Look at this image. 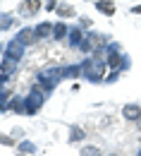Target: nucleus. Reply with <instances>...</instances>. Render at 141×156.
I'll return each mask as SVG.
<instances>
[{"label":"nucleus","mask_w":141,"mask_h":156,"mask_svg":"<svg viewBox=\"0 0 141 156\" xmlns=\"http://www.w3.org/2000/svg\"><path fill=\"white\" fill-rule=\"evenodd\" d=\"M129 15H134V17H141V2H134V5L129 7Z\"/></svg>","instance_id":"29"},{"label":"nucleus","mask_w":141,"mask_h":156,"mask_svg":"<svg viewBox=\"0 0 141 156\" xmlns=\"http://www.w3.org/2000/svg\"><path fill=\"white\" fill-rule=\"evenodd\" d=\"M15 156H26V154H22V151H15Z\"/></svg>","instance_id":"34"},{"label":"nucleus","mask_w":141,"mask_h":156,"mask_svg":"<svg viewBox=\"0 0 141 156\" xmlns=\"http://www.w3.org/2000/svg\"><path fill=\"white\" fill-rule=\"evenodd\" d=\"M117 70H120V72H129V70H132V55H129L127 51L122 53V58H120V65H117Z\"/></svg>","instance_id":"22"},{"label":"nucleus","mask_w":141,"mask_h":156,"mask_svg":"<svg viewBox=\"0 0 141 156\" xmlns=\"http://www.w3.org/2000/svg\"><path fill=\"white\" fill-rule=\"evenodd\" d=\"M120 115H122L124 122H129V125H134V127H141V103H136V101L124 103Z\"/></svg>","instance_id":"6"},{"label":"nucleus","mask_w":141,"mask_h":156,"mask_svg":"<svg viewBox=\"0 0 141 156\" xmlns=\"http://www.w3.org/2000/svg\"><path fill=\"white\" fill-rule=\"evenodd\" d=\"M65 82H79L81 79V62H62Z\"/></svg>","instance_id":"16"},{"label":"nucleus","mask_w":141,"mask_h":156,"mask_svg":"<svg viewBox=\"0 0 141 156\" xmlns=\"http://www.w3.org/2000/svg\"><path fill=\"white\" fill-rule=\"evenodd\" d=\"M7 106H10V113H12V115L26 118V103H24V94H12V98L7 101Z\"/></svg>","instance_id":"17"},{"label":"nucleus","mask_w":141,"mask_h":156,"mask_svg":"<svg viewBox=\"0 0 141 156\" xmlns=\"http://www.w3.org/2000/svg\"><path fill=\"white\" fill-rule=\"evenodd\" d=\"M2 53H5V41L0 39V58H2Z\"/></svg>","instance_id":"32"},{"label":"nucleus","mask_w":141,"mask_h":156,"mask_svg":"<svg viewBox=\"0 0 141 156\" xmlns=\"http://www.w3.org/2000/svg\"><path fill=\"white\" fill-rule=\"evenodd\" d=\"M55 15H58V20H65V22L77 20V17H79V15H77V7H74L69 0H60V5H58V10H55Z\"/></svg>","instance_id":"13"},{"label":"nucleus","mask_w":141,"mask_h":156,"mask_svg":"<svg viewBox=\"0 0 141 156\" xmlns=\"http://www.w3.org/2000/svg\"><path fill=\"white\" fill-rule=\"evenodd\" d=\"M69 24L72 22H65V20H55V24H53V43H65V39H67V34H69Z\"/></svg>","instance_id":"14"},{"label":"nucleus","mask_w":141,"mask_h":156,"mask_svg":"<svg viewBox=\"0 0 141 156\" xmlns=\"http://www.w3.org/2000/svg\"><path fill=\"white\" fill-rule=\"evenodd\" d=\"M86 36V31L81 29L77 22H72L69 24V34H67V39H65V46H67V51H74V53H79V46L81 41Z\"/></svg>","instance_id":"8"},{"label":"nucleus","mask_w":141,"mask_h":156,"mask_svg":"<svg viewBox=\"0 0 141 156\" xmlns=\"http://www.w3.org/2000/svg\"><path fill=\"white\" fill-rule=\"evenodd\" d=\"M93 7H96V12H98V15H103L105 20L115 17V12H117L115 0H93Z\"/></svg>","instance_id":"15"},{"label":"nucleus","mask_w":141,"mask_h":156,"mask_svg":"<svg viewBox=\"0 0 141 156\" xmlns=\"http://www.w3.org/2000/svg\"><path fill=\"white\" fill-rule=\"evenodd\" d=\"M122 75H124V72H120V70H108V75H105V84H115V82H120Z\"/></svg>","instance_id":"24"},{"label":"nucleus","mask_w":141,"mask_h":156,"mask_svg":"<svg viewBox=\"0 0 141 156\" xmlns=\"http://www.w3.org/2000/svg\"><path fill=\"white\" fill-rule=\"evenodd\" d=\"M19 65H22V62H15V60H7V58H0V72H5V75H10V77H17Z\"/></svg>","instance_id":"19"},{"label":"nucleus","mask_w":141,"mask_h":156,"mask_svg":"<svg viewBox=\"0 0 141 156\" xmlns=\"http://www.w3.org/2000/svg\"><path fill=\"white\" fill-rule=\"evenodd\" d=\"M17 41H22L26 48H31V46H36L39 41H36V31H34V24H22L19 29H15V34H12Z\"/></svg>","instance_id":"9"},{"label":"nucleus","mask_w":141,"mask_h":156,"mask_svg":"<svg viewBox=\"0 0 141 156\" xmlns=\"http://www.w3.org/2000/svg\"><path fill=\"white\" fill-rule=\"evenodd\" d=\"M12 94H15V89H12V87H2V89H0V103L10 101V98H12Z\"/></svg>","instance_id":"25"},{"label":"nucleus","mask_w":141,"mask_h":156,"mask_svg":"<svg viewBox=\"0 0 141 156\" xmlns=\"http://www.w3.org/2000/svg\"><path fill=\"white\" fill-rule=\"evenodd\" d=\"M24 103H26V118H36L45 108V103H48V94L41 89L39 84H29V91L24 94Z\"/></svg>","instance_id":"3"},{"label":"nucleus","mask_w":141,"mask_h":156,"mask_svg":"<svg viewBox=\"0 0 141 156\" xmlns=\"http://www.w3.org/2000/svg\"><path fill=\"white\" fill-rule=\"evenodd\" d=\"M79 62H81V82L96 84V87L105 84V75H108V62H105V58L84 55Z\"/></svg>","instance_id":"2"},{"label":"nucleus","mask_w":141,"mask_h":156,"mask_svg":"<svg viewBox=\"0 0 141 156\" xmlns=\"http://www.w3.org/2000/svg\"><path fill=\"white\" fill-rule=\"evenodd\" d=\"M19 17L17 12H0V34H7L12 29H19Z\"/></svg>","instance_id":"12"},{"label":"nucleus","mask_w":141,"mask_h":156,"mask_svg":"<svg viewBox=\"0 0 141 156\" xmlns=\"http://www.w3.org/2000/svg\"><path fill=\"white\" fill-rule=\"evenodd\" d=\"M34 84H39L41 89L48 94V98L53 96L55 91H58V87H60L62 82H65V75H62V65H45V67H41L34 72V79H31Z\"/></svg>","instance_id":"1"},{"label":"nucleus","mask_w":141,"mask_h":156,"mask_svg":"<svg viewBox=\"0 0 141 156\" xmlns=\"http://www.w3.org/2000/svg\"><path fill=\"white\" fill-rule=\"evenodd\" d=\"M10 135H12L15 139H17V142H19V139H24V137H26V130L17 125V127H12V130H10Z\"/></svg>","instance_id":"26"},{"label":"nucleus","mask_w":141,"mask_h":156,"mask_svg":"<svg viewBox=\"0 0 141 156\" xmlns=\"http://www.w3.org/2000/svg\"><path fill=\"white\" fill-rule=\"evenodd\" d=\"M134 156H141V139H139V144H136V151H134Z\"/></svg>","instance_id":"33"},{"label":"nucleus","mask_w":141,"mask_h":156,"mask_svg":"<svg viewBox=\"0 0 141 156\" xmlns=\"http://www.w3.org/2000/svg\"><path fill=\"white\" fill-rule=\"evenodd\" d=\"M103 156H124V154H122V151H117V149H115V151H108V154H103Z\"/></svg>","instance_id":"31"},{"label":"nucleus","mask_w":141,"mask_h":156,"mask_svg":"<svg viewBox=\"0 0 141 156\" xmlns=\"http://www.w3.org/2000/svg\"><path fill=\"white\" fill-rule=\"evenodd\" d=\"M26 51H29V48H26L22 41H17L15 36H12V39L5 41V53H2V58L15 60V62H22V60L26 58Z\"/></svg>","instance_id":"5"},{"label":"nucleus","mask_w":141,"mask_h":156,"mask_svg":"<svg viewBox=\"0 0 141 156\" xmlns=\"http://www.w3.org/2000/svg\"><path fill=\"white\" fill-rule=\"evenodd\" d=\"M79 156H103V149L98 144H89V142H84L79 147Z\"/></svg>","instance_id":"20"},{"label":"nucleus","mask_w":141,"mask_h":156,"mask_svg":"<svg viewBox=\"0 0 141 156\" xmlns=\"http://www.w3.org/2000/svg\"><path fill=\"white\" fill-rule=\"evenodd\" d=\"M43 2H48V0H43Z\"/></svg>","instance_id":"36"},{"label":"nucleus","mask_w":141,"mask_h":156,"mask_svg":"<svg viewBox=\"0 0 141 156\" xmlns=\"http://www.w3.org/2000/svg\"><path fill=\"white\" fill-rule=\"evenodd\" d=\"M77 24H79L81 29H84V31H89V29H93V20H91V17H89V15H79V17H77Z\"/></svg>","instance_id":"23"},{"label":"nucleus","mask_w":141,"mask_h":156,"mask_svg":"<svg viewBox=\"0 0 141 156\" xmlns=\"http://www.w3.org/2000/svg\"><path fill=\"white\" fill-rule=\"evenodd\" d=\"M58 5H60V0H48V2H43V10L45 12H55Z\"/></svg>","instance_id":"27"},{"label":"nucleus","mask_w":141,"mask_h":156,"mask_svg":"<svg viewBox=\"0 0 141 156\" xmlns=\"http://www.w3.org/2000/svg\"><path fill=\"white\" fill-rule=\"evenodd\" d=\"M15 77H10V75H5V72H0V89L2 87H10V82H12Z\"/></svg>","instance_id":"28"},{"label":"nucleus","mask_w":141,"mask_h":156,"mask_svg":"<svg viewBox=\"0 0 141 156\" xmlns=\"http://www.w3.org/2000/svg\"><path fill=\"white\" fill-rule=\"evenodd\" d=\"M10 113V106H7V101L5 103H0V115H7Z\"/></svg>","instance_id":"30"},{"label":"nucleus","mask_w":141,"mask_h":156,"mask_svg":"<svg viewBox=\"0 0 141 156\" xmlns=\"http://www.w3.org/2000/svg\"><path fill=\"white\" fill-rule=\"evenodd\" d=\"M0 2H2V0H0Z\"/></svg>","instance_id":"37"},{"label":"nucleus","mask_w":141,"mask_h":156,"mask_svg":"<svg viewBox=\"0 0 141 156\" xmlns=\"http://www.w3.org/2000/svg\"><path fill=\"white\" fill-rule=\"evenodd\" d=\"M15 151H22V154H26V156H39V144H36L34 139L24 137V139H19V142H17Z\"/></svg>","instance_id":"18"},{"label":"nucleus","mask_w":141,"mask_h":156,"mask_svg":"<svg viewBox=\"0 0 141 156\" xmlns=\"http://www.w3.org/2000/svg\"><path fill=\"white\" fill-rule=\"evenodd\" d=\"M89 139V132H86V127L84 125H77V122H72L69 127H67V142L69 144H84Z\"/></svg>","instance_id":"10"},{"label":"nucleus","mask_w":141,"mask_h":156,"mask_svg":"<svg viewBox=\"0 0 141 156\" xmlns=\"http://www.w3.org/2000/svg\"><path fill=\"white\" fill-rule=\"evenodd\" d=\"M41 12H43V0H19V5H17L19 20H36Z\"/></svg>","instance_id":"4"},{"label":"nucleus","mask_w":141,"mask_h":156,"mask_svg":"<svg viewBox=\"0 0 141 156\" xmlns=\"http://www.w3.org/2000/svg\"><path fill=\"white\" fill-rule=\"evenodd\" d=\"M53 24H55V22H50V20H41V22L34 24V31H36V41H39V43L53 39Z\"/></svg>","instance_id":"11"},{"label":"nucleus","mask_w":141,"mask_h":156,"mask_svg":"<svg viewBox=\"0 0 141 156\" xmlns=\"http://www.w3.org/2000/svg\"><path fill=\"white\" fill-rule=\"evenodd\" d=\"M0 147H5V149H15V147H17V139L10 135V132H0Z\"/></svg>","instance_id":"21"},{"label":"nucleus","mask_w":141,"mask_h":156,"mask_svg":"<svg viewBox=\"0 0 141 156\" xmlns=\"http://www.w3.org/2000/svg\"><path fill=\"white\" fill-rule=\"evenodd\" d=\"M134 2H139V0H134Z\"/></svg>","instance_id":"35"},{"label":"nucleus","mask_w":141,"mask_h":156,"mask_svg":"<svg viewBox=\"0 0 141 156\" xmlns=\"http://www.w3.org/2000/svg\"><path fill=\"white\" fill-rule=\"evenodd\" d=\"M101 41H103V31L89 29L86 36H84V41H81V46H79V53L81 55H93V51H96V46H98Z\"/></svg>","instance_id":"7"}]
</instances>
